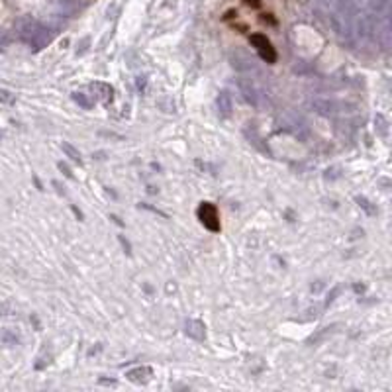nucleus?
<instances>
[{"mask_svg":"<svg viewBox=\"0 0 392 392\" xmlns=\"http://www.w3.org/2000/svg\"><path fill=\"white\" fill-rule=\"evenodd\" d=\"M249 41L253 43V47L257 49V53L261 55L263 61H267V63H275V61H277V51H275L273 43L267 39V36H263V34H253V36L249 37Z\"/></svg>","mask_w":392,"mask_h":392,"instance_id":"obj_2","label":"nucleus"},{"mask_svg":"<svg viewBox=\"0 0 392 392\" xmlns=\"http://www.w3.org/2000/svg\"><path fill=\"white\" fill-rule=\"evenodd\" d=\"M137 89H139V91H141V89H145V78H143V76H139V78H137Z\"/></svg>","mask_w":392,"mask_h":392,"instance_id":"obj_18","label":"nucleus"},{"mask_svg":"<svg viewBox=\"0 0 392 392\" xmlns=\"http://www.w3.org/2000/svg\"><path fill=\"white\" fill-rule=\"evenodd\" d=\"M93 87V91H96V96L104 102V104H108V102H112V98H114V89L110 87V85H106V83H93L91 85Z\"/></svg>","mask_w":392,"mask_h":392,"instance_id":"obj_4","label":"nucleus"},{"mask_svg":"<svg viewBox=\"0 0 392 392\" xmlns=\"http://www.w3.org/2000/svg\"><path fill=\"white\" fill-rule=\"evenodd\" d=\"M0 102H2V104H12L14 102V94H10L4 89H0Z\"/></svg>","mask_w":392,"mask_h":392,"instance_id":"obj_14","label":"nucleus"},{"mask_svg":"<svg viewBox=\"0 0 392 392\" xmlns=\"http://www.w3.org/2000/svg\"><path fill=\"white\" fill-rule=\"evenodd\" d=\"M157 106H159L161 110H165V112H177V104H175V100L171 98V96H161L159 100H157Z\"/></svg>","mask_w":392,"mask_h":392,"instance_id":"obj_10","label":"nucleus"},{"mask_svg":"<svg viewBox=\"0 0 392 392\" xmlns=\"http://www.w3.org/2000/svg\"><path fill=\"white\" fill-rule=\"evenodd\" d=\"M118 240H120V243H122V247H124V249H126V253H128V255H130V253H131V245H130V242H128V240H126V238H124V235H120V238H118Z\"/></svg>","mask_w":392,"mask_h":392,"instance_id":"obj_16","label":"nucleus"},{"mask_svg":"<svg viewBox=\"0 0 392 392\" xmlns=\"http://www.w3.org/2000/svg\"><path fill=\"white\" fill-rule=\"evenodd\" d=\"M355 200H357V204H359V206H361L369 216H374V214H376V208H374V206L371 204V200H367L365 196H357Z\"/></svg>","mask_w":392,"mask_h":392,"instance_id":"obj_12","label":"nucleus"},{"mask_svg":"<svg viewBox=\"0 0 392 392\" xmlns=\"http://www.w3.org/2000/svg\"><path fill=\"white\" fill-rule=\"evenodd\" d=\"M63 151H65V155L69 157L71 161H75V163H78V165H83V159H81V153H78L71 143H63Z\"/></svg>","mask_w":392,"mask_h":392,"instance_id":"obj_9","label":"nucleus"},{"mask_svg":"<svg viewBox=\"0 0 392 392\" xmlns=\"http://www.w3.org/2000/svg\"><path fill=\"white\" fill-rule=\"evenodd\" d=\"M198 214V220L202 222V225L210 231H220V214H218V208L212 204V202H202L196 210Z\"/></svg>","mask_w":392,"mask_h":392,"instance_id":"obj_1","label":"nucleus"},{"mask_svg":"<svg viewBox=\"0 0 392 392\" xmlns=\"http://www.w3.org/2000/svg\"><path fill=\"white\" fill-rule=\"evenodd\" d=\"M126 376H128L131 382L141 384V382H147V380H149V376H151V369H149V367H137V369L128 371Z\"/></svg>","mask_w":392,"mask_h":392,"instance_id":"obj_5","label":"nucleus"},{"mask_svg":"<svg viewBox=\"0 0 392 392\" xmlns=\"http://www.w3.org/2000/svg\"><path fill=\"white\" fill-rule=\"evenodd\" d=\"M57 167H59V171H61V173H63V175H65V177H67V179H75V175H73V173H71V169H69V167H67V165H63V163H59V165H57Z\"/></svg>","mask_w":392,"mask_h":392,"instance_id":"obj_15","label":"nucleus"},{"mask_svg":"<svg viewBox=\"0 0 392 392\" xmlns=\"http://www.w3.org/2000/svg\"><path fill=\"white\" fill-rule=\"evenodd\" d=\"M218 110H220V114H222L224 118H229V116H231L233 104H231V96H229L225 91L220 93V96H218Z\"/></svg>","mask_w":392,"mask_h":392,"instance_id":"obj_6","label":"nucleus"},{"mask_svg":"<svg viewBox=\"0 0 392 392\" xmlns=\"http://www.w3.org/2000/svg\"><path fill=\"white\" fill-rule=\"evenodd\" d=\"M238 87H240V91L243 93V96H245V100L247 102H251L253 106L257 104V93H255V89H253V85H251V81H242L238 83Z\"/></svg>","mask_w":392,"mask_h":392,"instance_id":"obj_7","label":"nucleus"},{"mask_svg":"<svg viewBox=\"0 0 392 392\" xmlns=\"http://www.w3.org/2000/svg\"><path fill=\"white\" fill-rule=\"evenodd\" d=\"M374 122L378 124V131H380V135H386V133H388V122H386V118L378 114V116L374 118Z\"/></svg>","mask_w":392,"mask_h":392,"instance_id":"obj_13","label":"nucleus"},{"mask_svg":"<svg viewBox=\"0 0 392 392\" xmlns=\"http://www.w3.org/2000/svg\"><path fill=\"white\" fill-rule=\"evenodd\" d=\"M243 2H245L247 6H251V8H259V6H261V0H243Z\"/></svg>","mask_w":392,"mask_h":392,"instance_id":"obj_17","label":"nucleus"},{"mask_svg":"<svg viewBox=\"0 0 392 392\" xmlns=\"http://www.w3.org/2000/svg\"><path fill=\"white\" fill-rule=\"evenodd\" d=\"M73 100L78 104V106H81V108H85V110H91L94 104H93V100L87 96V94H83V93H75L73 94Z\"/></svg>","mask_w":392,"mask_h":392,"instance_id":"obj_11","label":"nucleus"},{"mask_svg":"<svg viewBox=\"0 0 392 392\" xmlns=\"http://www.w3.org/2000/svg\"><path fill=\"white\" fill-rule=\"evenodd\" d=\"M314 106L318 108V112H322V114H326V116H330V114L334 112V104H332L328 98H316V100H314Z\"/></svg>","mask_w":392,"mask_h":392,"instance_id":"obj_8","label":"nucleus"},{"mask_svg":"<svg viewBox=\"0 0 392 392\" xmlns=\"http://www.w3.org/2000/svg\"><path fill=\"white\" fill-rule=\"evenodd\" d=\"M185 330H187V336H190L196 341H202L206 337V328H204V324L200 320H188Z\"/></svg>","mask_w":392,"mask_h":392,"instance_id":"obj_3","label":"nucleus"}]
</instances>
